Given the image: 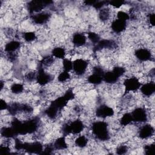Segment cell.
Segmentation results:
<instances>
[{"label":"cell","mask_w":155,"mask_h":155,"mask_svg":"<svg viewBox=\"0 0 155 155\" xmlns=\"http://www.w3.org/2000/svg\"><path fill=\"white\" fill-rule=\"evenodd\" d=\"M54 57L51 55V56H46L45 57H44L42 60L40 62V64L39 66L44 68V67H49L50 66H51L54 62V58H53Z\"/></svg>","instance_id":"obj_24"},{"label":"cell","mask_w":155,"mask_h":155,"mask_svg":"<svg viewBox=\"0 0 155 155\" xmlns=\"http://www.w3.org/2000/svg\"><path fill=\"white\" fill-rule=\"evenodd\" d=\"M143 150L146 154H153L154 151V144L150 143L148 145H145L143 147Z\"/></svg>","instance_id":"obj_36"},{"label":"cell","mask_w":155,"mask_h":155,"mask_svg":"<svg viewBox=\"0 0 155 155\" xmlns=\"http://www.w3.org/2000/svg\"><path fill=\"white\" fill-rule=\"evenodd\" d=\"M36 74H37V73L36 72L30 71L25 74V79L28 82H32L36 79Z\"/></svg>","instance_id":"obj_38"},{"label":"cell","mask_w":155,"mask_h":155,"mask_svg":"<svg viewBox=\"0 0 155 155\" xmlns=\"http://www.w3.org/2000/svg\"><path fill=\"white\" fill-rule=\"evenodd\" d=\"M24 90V85L20 83H14L10 87L11 91L15 94H19L22 93Z\"/></svg>","instance_id":"obj_28"},{"label":"cell","mask_w":155,"mask_h":155,"mask_svg":"<svg viewBox=\"0 0 155 155\" xmlns=\"http://www.w3.org/2000/svg\"><path fill=\"white\" fill-rule=\"evenodd\" d=\"M51 3V1H31L28 4V9L30 13L39 12Z\"/></svg>","instance_id":"obj_7"},{"label":"cell","mask_w":155,"mask_h":155,"mask_svg":"<svg viewBox=\"0 0 155 155\" xmlns=\"http://www.w3.org/2000/svg\"><path fill=\"white\" fill-rule=\"evenodd\" d=\"M65 54L66 52L65 49L61 47H54L51 50V55L56 59H64L65 58Z\"/></svg>","instance_id":"obj_23"},{"label":"cell","mask_w":155,"mask_h":155,"mask_svg":"<svg viewBox=\"0 0 155 155\" xmlns=\"http://www.w3.org/2000/svg\"><path fill=\"white\" fill-rule=\"evenodd\" d=\"M50 18V14L47 12H41L32 16L31 19L36 24H44L46 23Z\"/></svg>","instance_id":"obj_15"},{"label":"cell","mask_w":155,"mask_h":155,"mask_svg":"<svg viewBox=\"0 0 155 155\" xmlns=\"http://www.w3.org/2000/svg\"><path fill=\"white\" fill-rule=\"evenodd\" d=\"M133 122L131 114L130 113H126L122 115L120 119V124L122 126H127Z\"/></svg>","instance_id":"obj_27"},{"label":"cell","mask_w":155,"mask_h":155,"mask_svg":"<svg viewBox=\"0 0 155 155\" xmlns=\"http://www.w3.org/2000/svg\"><path fill=\"white\" fill-rule=\"evenodd\" d=\"M87 42V37L81 33H76L73 35L72 43L76 47L84 46Z\"/></svg>","instance_id":"obj_16"},{"label":"cell","mask_w":155,"mask_h":155,"mask_svg":"<svg viewBox=\"0 0 155 155\" xmlns=\"http://www.w3.org/2000/svg\"><path fill=\"white\" fill-rule=\"evenodd\" d=\"M96 2V1H85V3L86 5H93L94 3Z\"/></svg>","instance_id":"obj_45"},{"label":"cell","mask_w":155,"mask_h":155,"mask_svg":"<svg viewBox=\"0 0 155 155\" xmlns=\"http://www.w3.org/2000/svg\"><path fill=\"white\" fill-rule=\"evenodd\" d=\"M119 79V78H118L112 70L105 72L103 75V81L110 84L116 83Z\"/></svg>","instance_id":"obj_18"},{"label":"cell","mask_w":155,"mask_h":155,"mask_svg":"<svg viewBox=\"0 0 155 155\" xmlns=\"http://www.w3.org/2000/svg\"><path fill=\"white\" fill-rule=\"evenodd\" d=\"M74 144L79 148H84L88 144V139L84 135H80L75 139Z\"/></svg>","instance_id":"obj_25"},{"label":"cell","mask_w":155,"mask_h":155,"mask_svg":"<svg viewBox=\"0 0 155 155\" xmlns=\"http://www.w3.org/2000/svg\"><path fill=\"white\" fill-rule=\"evenodd\" d=\"M84 125L82 120L75 119L70 122L65 124L62 128V131L64 136H68L70 134H78L84 129Z\"/></svg>","instance_id":"obj_2"},{"label":"cell","mask_w":155,"mask_h":155,"mask_svg":"<svg viewBox=\"0 0 155 155\" xmlns=\"http://www.w3.org/2000/svg\"><path fill=\"white\" fill-rule=\"evenodd\" d=\"M54 150H64L68 147L66 140L64 137H58L53 144Z\"/></svg>","instance_id":"obj_22"},{"label":"cell","mask_w":155,"mask_h":155,"mask_svg":"<svg viewBox=\"0 0 155 155\" xmlns=\"http://www.w3.org/2000/svg\"><path fill=\"white\" fill-rule=\"evenodd\" d=\"M95 113L97 117L101 118H106L113 116L114 111L111 107L105 105H102L97 108Z\"/></svg>","instance_id":"obj_10"},{"label":"cell","mask_w":155,"mask_h":155,"mask_svg":"<svg viewBox=\"0 0 155 155\" xmlns=\"http://www.w3.org/2000/svg\"><path fill=\"white\" fill-rule=\"evenodd\" d=\"M140 90L143 96H151L155 91V84L153 81L147 82L141 85Z\"/></svg>","instance_id":"obj_13"},{"label":"cell","mask_w":155,"mask_h":155,"mask_svg":"<svg viewBox=\"0 0 155 155\" xmlns=\"http://www.w3.org/2000/svg\"><path fill=\"white\" fill-rule=\"evenodd\" d=\"M99 17L102 21H107L110 17V10L107 8H101L99 13Z\"/></svg>","instance_id":"obj_29"},{"label":"cell","mask_w":155,"mask_h":155,"mask_svg":"<svg viewBox=\"0 0 155 155\" xmlns=\"http://www.w3.org/2000/svg\"><path fill=\"white\" fill-rule=\"evenodd\" d=\"M62 64L64 71L70 72L73 70V62L68 58H64L62 60Z\"/></svg>","instance_id":"obj_30"},{"label":"cell","mask_w":155,"mask_h":155,"mask_svg":"<svg viewBox=\"0 0 155 155\" xmlns=\"http://www.w3.org/2000/svg\"><path fill=\"white\" fill-rule=\"evenodd\" d=\"M128 150V148L126 145H120L117 147L116 153L117 154H124L127 153Z\"/></svg>","instance_id":"obj_37"},{"label":"cell","mask_w":155,"mask_h":155,"mask_svg":"<svg viewBox=\"0 0 155 155\" xmlns=\"http://www.w3.org/2000/svg\"><path fill=\"white\" fill-rule=\"evenodd\" d=\"M68 101H69L67 99V98L64 95H63L62 96L57 97L55 100L51 102V104L54 106H55L59 111H61L65 107L67 106Z\"/></svg>","instance_id":"obj_19"},{"label":"cell","mask_w":155,"mask_h":155,"mask_svg":"<svg viewBox=\"0 0 155 155\" xmlns=\"http://www.w3.org/2000/svg\"><path fill=\"white\" fill-rule=\"evenodd\" d=\"M88 38L92 43L94 44H97L101 40L99 35L94 32H89L88 33Z\"/></svg>","instance_id":"obj_33"},{"label":"cell","mask_w":155,"mask_h":155,"mask_svg":"<svg viewBox=\"0 0 155 155\" xmlns=\"http://www.w3.org/2000/svg\"><path fill=\"white\" fill-rule=\"evenodd\" d=\"M70 78V74L69 72L62 71L59 73L58 76V80L59 82H65Z\"/></svg>","instance_id":"obj_32"},{"label":"cell","mask_w":155,"mask_h":155,"mask_svg":"<svg viewBox=\"0 0 155 155\" xmlns=\"http://www.w3.org/2000/svg\"><path fill=\"white\" fill-rule=\"evenodd\" d=\"M133 122L136 123H144L148 119V115L146 110L142 107L135 108L131 113Z\"/></svg>","instance_id":"obj_6"},{"label":"cell","mask_w":155,"mask_h":155,"mask_svg":"<svg viewBox=\"0 0 155 155\" xmlns=\"http://www.w3.org/2000/svg\"><path fill=\"white\" fill-rule=\"evenodd\" d=\"M116 16H117V19L124 21H126V22L130 19V15L124 11H119L117 13Z\"/></svg>","instance_id":"obj_35"},{"label":"cell","mask_w":155,"mask_h":155,"mask_svg":"<svg viewBox=\"0 0 155 155\" xmlns=\"http://www.w3.org/2000/svg\"><path fill=\"white\" fill-rule=\"evenodd\" d=\"M88 68V62L84 59H76L73 61V70L78 76L84 74Z\"/></svg>","instance_id":"obj_5"},{"label":"cell","mask_w":155,"mask_h":155,"mask_svg":"<svg viewBox=\"0 0 155 155\" xmlns=\"http://www.w3.org/2000/svg\"><path fill=\"white\" fill-rule=\"evenodd\" d=\"M20 47H21L20 42L16 40H12L5 44L4 47V50L7 53H13V52H16L17 50H18L20 48Z\"/></svg>","instance_id":"obj_17"},{"label":"cell","mask_w":155,"mask_h":155,"mask_svg":"<svg viewBox=\"0 0 155 155\" xmlns=\"http://www.w3.org/2000/svg\"><path fill=\"white\" fill-rule=\"evenodd\" d=\"M154 133V127L150 124H145L140 127L138 132V135L141 139H147L153 136Z\"/></svg>","instance_id":"obj_11"},{"label":"cell","mask_w":155,"mask_h":155,"mask_svg":"<svg viewBox=\"0 0 155 155\" xmlns=\"http://www.w3.org/2000/svg\"><path fill=\"white\" fill-rule=\"evenodd\" d=\"M24 39L27 42H31L35 40L36 38V35L35 33L33 31H27L23 34Z\"/></svg>","instance_id":"obj_31"},{"label":"cell","mask_w":155,"mask_h":155,"mask_svg":"<svg viewBox=\"0 0 155 155\" xmlns=\"http://www.w3.org/2000/svg\"><path fill=\"white\" fill-rule=\"evenodd\" d=\"M125 88V93L130 91H136L140 89L142 84L139 79L136 77H130L126 78L123 83Z\"/></svg>","instance_id":"obj_3"},{"label":"cell","mask_w":155,"mask_h":155,"mask_svg":"<svg viewBox=\"0 0 155 155\" xmlns=\"http://www.w3.org/2000/svg\"><path fill=\"white\" fill-rule=\"evenodd\" d=\"M134 55L139 61L142 62L151 61L153 59V54L151 51L145 48H137L134 52Z\"/></svg>","instance_id":"obj_9"},{"label":"cell","mask_w":155,"mask_h":155,"mask_svg":"<svg viewBox=\"0 0 155 155\" xmlns=\"http://www.w3.org/2000/svg\"><path fill=\"white\" fill-rule=\"evenodd\" d=\"M103 81V76L92 73L88 77V82L93 85H99Z\"/></svg>","instance_id":"obj_26"},{"label":"cell","mask_w":155,"mask_h":155,"mask_svg":"<svg viewBox=\"0 0 155 155\" xmlns=\"http://www.w3.org/2000/svg\"><path fill=\"white\" fill-rule=\"evenodd\" d=\"M91 131L93 135L99 140L106 141L110 139L108 124L104 121H96L93 123Z\"/></svg>","instance_id":"obj_1"},{"label":"cell","mask_w":155,"mask_h":155,"mask_svg":"<svg viewBox=\"0 0 155 155\" xmlns=\"http://www.w3.org/2000/svg\"><path fill=\"white\" fill-rule=\"evenodd\" d=\"M112 71L116 74V75L118 77L120 78L122 76L124 73H125V68L120 67V66H115L113 67Z\"/></svg>","instance_id":"obj_34"},{"label":"cell","mask_w":155,"mask_h":155,"mask_svg":"<svg viewBox=\"0 0 155 155\" xmlns=\"http://www.w3.org/2000/svg\"><path fill=\"white\" fill-rule=\"evenodd\" d=\"M10 153V148L7 145H1L0 147V154H5Z\"/></svg>","instance_id":"obj_40"},{"label":"cell","mask_w":155,"mask_h":155,"mask_svg":"<svg viewBox=\"0 0 155 155\" xmlns=\"http://www.w3.org/2000/svg\"><path fill=\"white\" fill-rule=\"evenodd\" d=\"M53 76L47 72L45 69L41 67H39L38 71L36 74V82L41 86H44L48 84L53 80Z\"/></svg>","instance_id":"obj_4"},{"label":"cell","mask_w":155,"mask_h":155,"mask_svg":"<svg viewBox=\"0 0 155 155\" xmlns=\"http://www.w3.org/2000/svg\"><path fill=\"white\" fill-rule=\"evenodd\" d=\"M112 30L116 33H120L124 31L127 27V22L118 19H114L111 25Z\"/></svg>","instance_id":"obj_14"},{"label":"cell","mask_w":155,"mask_h":155,"mask_svg":"<svg viewBox=\"0 0 155 155\" xmlns=\"http://www.w3.org/2000/svg\"><path fill=\"white\" fill-rule=\"evenodd\" d=\"M148 23L154 26V13H150L148 16Z\"/></svg>","instance_id":"obj_43"},{"label":"cell","mask_w":155,"mask_h":155,"mask_svg":"<svg viewBox=\"0 0 155 155\" xmlns=\"http://www.w3.org/2000/svg\"><path fill=\"white\" fill-rule=\"evenodd\" d=\"M117 45L116 43L110 39H102L99 41V42L96 44L95 48L96 51L101 50L102 49H107V50H112L116 48Z\"/></svg>","instance_id":"obj_12"},{"label":"cell","mask_w":155,"mask_h":155,"mask_svg":"<svg viewBox=\"0 0 155 155\" xmlns=\"http://www.w3.org/2000/svg\"><path fill=\"white\" fill-rule=\"evenodd\" d=\"M107 2L106 1H96L93 5L95 9H101L104 6Z\"/></svg>","instance_id":"obj_42"},{"label":"cell","mask_w":155,"mask_h":155,"mask_svg":"<svg viewBox=\"0 0 155 155\" xmlns=\"http://www.w3.org/2000/svg\"><path fill=\"white\" fill-rule=\"evenodd\" d=\"M54 150L53 145H47L46 147H45V148H44L43 151L42 153V154H50L52 153L53 151Z\"/></svg>","instance_id":"obj_41"},{"label":"cell","mask_w":155,"mask_h":155,"mask_svg":"<svg viewBox=\"0 0 155 155\" xmlns=\"http://www.w3.org/2000/svg\"><path fill=\"white\" fill-rule=\"evenodd\" d=\"M109 4L114 8H119L125 4V1L122 0H113L108 2Z\"/></svg>","instance_id":"obj_39"},{"label":"cell","mask_w":155,"mask_h":155,"mask_svg":"<svg viewBox=\"0 0 155 155\" xmlns=\"http://www.w3.org/2000/svg\"><path fill=\"white\" fill-rule=\"evenodd\" d=\"M8 105L7 104V103L5 102V101H4V99H1V110H5L8 109Z\"/></svg>","instance_id":"obj_44"},{"label":"cell","mask_w":155,"mask_h":155,"mask_svg":"<svg viewBox=\"0 0 155 155\" xmlns=\"http://www.w3.org/2000/svg\"><path fill=\"white\" fill-rule=\"evenodd\" d=\"M59 111H60L51 103L50 105L45 109L44 113L49 119H54L58 117Z\"/></svg>","instance_id":"obj_20"},{"label":"cell","mask_w":155,"mask_h":155,"mask_svg":"<svg viewBox=\"0 0 155 155\" xmlns=\"http://www.w3.org/2000/svg\"><path fill=\"white\" fill-rule=\"evenodd\" d=\"M1 134L2 137L5 139H11L15 136H17L16 133L12 127H4L1 128Z\"/></svg>","instance_id":"obj_21"},{"label":"cell","mask_w":155,"mask_h":155,"mask_svg":"<svg viewBox=\"0 0 155 155\" xmlns=\"http://www.w3.org/2000/svg\"><path fill=\"white\" fill-rule=\"evenodd\" d=\"M44 148L43 145L39 142H34L32 143H23L22 150H25L30 153L42 154Z\"/></svg>","instance_id":"obj_8"}]
</instances>
